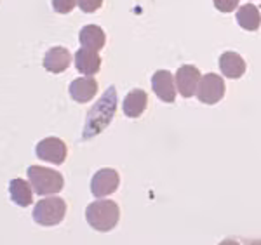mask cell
Here are the masks:
<instances>
[{
    "label": "cell",
    "instance_id": "cell-16",
    "mask_svg": "<svg viewBox=\"0 0 261 245\" xmlns=\"http://www.w3.org/2000/svg\"><path fill=\"white\" fill-rule=\"evenodd\" d=\"M32 184L27 183L24 179H12L9 183V193L11 198L16 205L19 207H28L33 202V193H32Z\"/></svg>",
    "mask_w": 261,
    "mask_h": 245
},
{
    "label": "cell",
    "instance_id": "cell-4",
    "mask_svg": "<svg viewBox=\"0 0 261 245\" xmlns=\"http://www.w3.org/2000/svg\"><path fill=\"white\" fill-rule=\"evenodd\" d=\"M66 216V202L63 198H42L33 207V221L40 226H56Z\"/></svg>",
    "mask_w": 261,
    "mask_h": 245
},
{
    "label": "cell",
    "instance_id": "cell-11",
    "mask_svg": "<svg viewBox=\"0 0 261 245\" xmlns=\"http://www.w3.org/2000/svg\"><path fill=\"white\" fill-rule=\"evenodd\" d=\"M75 68L79 73L84 75H94L101 68V58L98 50H92L87 47H81L75 52Z\"/></svg>",
    "mask_w": 261,
    "mask_h": 245
},
{
    "label": "cell",
    "instance_id": "cell-18",
    "mask_svg": "<svg viewBox=\"0 0 261 245\" xmlns=\"http://www.w3.org/2000/svg\"><path fill=\"white\" fill-rule=\"evenodd\" d=\"M75 6H79L77 0H53V9L58 14H68L75 9Z\"/></svg>",
    "mask_w": 261,
    "mask_h": 245
},
{
    "label": "cell",
    "instance_id": "cell-19",
    "mask_svg": "<svg viewBox=\"0 0 261 245\" xmlns=\"http://www.w3.org/2000/svg\"><path fill=\"white\" fill-rule=\"evenodd\" d=\"M213 4L220 12H231L239 7V0H213Z\"/></svg>",
    "mask_w": 261,
    "mask_h": 245
},
{
    "label": "cell",
    "instance_id": "cell-2",
    "mask_svg": "<svg viewBox=\"0 0 261 245\" xmlns=\"http://www.w3.org/2000/svg\"><path fill=\"white\" fill-rule=\"evenodd\" d=\"M86 219L92 230L107 233L117 226L120 219V209L113 200H96L87 205Z\"/></svg>",
    "mask_w": 261,
    "mask_h": 245
},
{
    "label": "cell",
    "instance_id": "cell-17",
    "mask_svg": "<svg viewBox=\"0 0 261 245\" xmlns=\"http://www.w3.org/2000/svg\"><path fill=\"white\" fill-rule=\"evenodd\" d=\"M235 18H237V23L241 24L244 30H247V32H256L261 24V14H259V11L256 9V6H252V4L242 6L241 9L237 11Z\"/></svg>",
    "mask_w": 261,
    "mask_h": 245
},
{
    "label": "cell",
    "instance_id": "cell-10",
    "mask_svg": "<svg viewBox=\"0 0 261 245\" xmlns=\"http://www.w3.org/2000/svg\"><path fill=\"white\" fill-rule=\"evenodd\" d=\"M98 92V82L92 78V75H86V77L75 78L70 84V96L77 103H89Z\"/></svg>",
    "mask_w": 261,
    "mask_h": 245
},
{
    "label": "cell",
    "instance_id": "cell-5",
    "mask_svg": "<svg viewBox=\"0 0 261 245\" xmlns=\"http://www.w3.org/2000/svg\"><path fill=\"white\" fill-rule=\"evenodd\" d=\"M225 80L216 73H205L200 78L199 89H197V98L204 104H216L225 96Z\"/></svg>",
    "mask_w": 261,
    "mask_h": 245
},
{
    "label": "cell",
    "instance_id": "cell-1",
    "mask_svg": "<svg viewBox=\"0 0 261 245\" xmlns=\"http://www.w3.org/2000/svg\"><path fill=\"white\" fill-rule=\"evenodd\" d=\"M117 110V92L113 87H108V91L103 94L98 103L92 106V110L87 115L86 127H84V139H91L98 136L103 129L112 122Z\"/></svg>",
    "mask_w": 261,
    "mask_h": 245
},
{
    "label": "cell",
    "instance_id": "cell-12",
    "mask_svg": "<svg viewBox=\"0 0 261 245\" xmlns=\"http://www.w3.org/2000/svg\"><path fill=\"white\" fill-rule=\"evenodd\" d=\"M71 54L65 47H53L44 56V68L49 73H61L70 66Z\"/></svg>",
    "mask_w": 261,
    "mask_h": 245
},
{
    "label": "cell",
    "instance_id": "cell-13",
    "mask_svg": "<svg viewBox=\"0 0 261 245\" xmlns=\"http://www.w3.org/2000/svg\"><path fill=\"white\" fill-rule=\"evenodd\" d=\"M220 70L225 77L228 78H241L246 73V61L242 59L241 54L228 50L223 52L220 58Z\"/></svg>",
    "mask_w": 261,
    "mask_h": 245
},
{
    "label": "cell",
    "instance_id": "cell-3",
    "mask_svg": "<svg viewBox=\"0 0 261 245\" xmlns=\"http://www.w3.org/2000/svg\"><path fill=\"white\" fill-rule=\"evenodd\" d=\"M28 183L32 184L33 192L40 197L56 195L65 186V179L58 171L40 166H30L28 167Z\"/></svg>",
    "mask_w": 261,
    "mask_h": 245
},
{
    "label": "cell",
    "instance_id": "cell-14",
    "mask_svg": "<svg viewBox=\"0 0 261 245\" xmlns=\"http://www.w3.org/2000/svg\"><path fill=\"white\" fill-rule=\"evenodd\" d=\"M148 106V96H146L145 91L141 89H134L130 91L124 99V104H122V110L129 118H138Z\"/></svg>",
    "mask_w": 261,
    "mask_h": 245
},
{
    "label": "cell",
    "instance_id": "cell-9",
    "mask_svg": "<svg viewBox=\"0 0 261 245\" xmlns=\"http://www.w3.org/2000/svg\"><path fill=\"white\" fill-rule=\"evenodd\" d=\"M151 87L159 99L164 103H174L176 99V86L172 80V73L167 70H157L151 77Z\"/></svg>",
    "mask_w": 261,
    "mask_h": 245
},
{
    "label": "cell",
    "instance_id": "cell-8",
    "mask_svg": "<svg viewBox=\"0 0 261 245\" xmlns=\"http://www.w3.org/2000/svg\"><path fill=\"white\" fill-rule=\"evenodd\" d=\"M200 71L193 65H183L176 71V89L183 98H192L197 94L200 84Z\"/></svg>",
    "mask_w": 261,
    "mask_h": 245
},
{
    "label": "cell",
    "instance_id": "cell-20",
    "mask_svg": "<svg viewBox=\"0 0 261 245\" xmlns=\"http://www.w3.org/2000/svg\"><path fill=\"white\" fill-rule=\"evenodd\" d=\"M77 4L84 12L89 14V12H96L103 6V0H77Z\"/></svg>",
    "mask_w": 261,
    "mask_h": 245
},
{
    "label": "cell",
    "instance_id": "cell-15",
    "mask_svg": "<svg viewBox=\"0 0 261 245\" xmlns=\"http://www.w3.org/2000/svg\"><path fill=\"white\" fill-rule=\"evenodd\" d=\"M82 47L92 49V50H101L105 47V42H107V35H105L103 28H99L98 24H87L81 30V35H79Z\"/></svg>",
    "mask_w": 261,
    "mask_h": 245
},
{
    "label": "cell",
    "instance_id": "cell-7",
    "mask_svg": "<svg viewBox=\"0 0 261 245\" xmlns=\"http://www.w3.org/2000/svg\"><path fill=\"white\" fill-rule=\"evenodd\" d=\"M35 153H37V157L40 160H44V162L54 164V166H61L66 160L68 150H66V145L60 138H45L37 145Z\"/></svg>",
    "mask_w": 261,
    "mask_h": 245
},
{
    "label": "cell",
    "instance_id": "cell-6",
    "mask_svg": "<svg viewBox=\"0 0 261 245\" xmlns=\"http://www.w3.org/2000/svg\"><path fill=\"white\" fill-rule=\"evenodd\" d=\"M120 177L113 169H101L91 179V192L96 198H105L119 189Z\"/></svg>",
    "mask_w": 261,
    "mask_h": 245
}]
</instances>
